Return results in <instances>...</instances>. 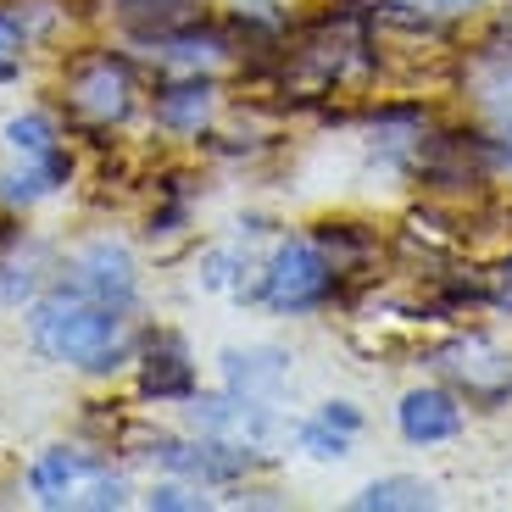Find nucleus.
<instances>
[{"instance_id": "nucleus-1", "label": "nucleus", "mask_w": 512, "mask_h": 512, "mask_svg": "<svg viewBox=\"0 0 512 512\" xmlns=\"http://www.w3.org/2000/svg\"><path fill=\"white\" fill-rule=\"evenodd\" d=\"M28 334L51 362H67L78 373H112L134 357V329H128L123 307H106L73 284L39 295L28 312Z\"/></svg>"}, {"instance_id": "nucleus-2", "label": "nucleus", "mask_w": 512, "mask_h": 512, "mask_svg": "<svg viewBox=\"0 0 512 512\" xmlns=\"http://www.w3.org/2000/svg\"><path fill=\"white\" fill-rule=\"evenodd\" d=\"M62 106L90 134L123 128L134 117V106H140V67L123 51H112V45H84L62 67Z\"/></svg>"}, {"instance_id": "nucleus-3", "label": "nucleus", "mask_w": 512, "mask_h": 512, "mask_svg": "<svg viewBox=\"0 0 512 512\" xmlns=\"http://www.w3.org/2000/svg\"><path fill=\"white\" fill-rule=\"evenodd\" d=\"M334 290H340V273H334V262L323 256L318 240H284L279 251L268 256L262 279H256L262 307L284 312V318H301V312L329 307Z\"/></svg>"}, {"instance_id": "nucleus-4", "label": "nucleus", "mask_w": 512, "mask_h": 512, "mask_svg": "<svg viewBox=\"0 0 512 512\" xmlns=\"http://www.w3.org/2000/svg\"><path fill=\"white\" fill-rule=\"evenodd\" d=\"M435 368L457 384L468 401H485V407H501L512 401V351L485 340V334H457L451 346L435 351Z\"/></svg>"}, {"instance_id": "nucleus-5", "label": "nucleus", "mask_w": 512, "mask_h": 512, "mask_svg": "<svg viewBox=\"0 0 512 512\" xmlns=\"http://www.w3.org/2000/svg\"><path fill=\"white\" fill-rule=\"evenodd\" d=\"M156 462L167 474L195 479V485H234L256 468V451L251 446H234V440L218 435H201V440H156Z\"/></svg>"}, {"instance_id": "nucleus-6", "label": "nucleus", "mask_w": 512, "mask_h": 512, "mask_svg": "<svg viewBox=\"0 0 512 512\" xmlns=\"http://www.w3.org/2000/svg\"><path fill=\"white\" fill-rule=\"evenodd\" d=\"M73 290L95 295L106 307H134V295H140V273H134V256H128L123 240H90L84 251L67 262V279Z\"/></svg>"}, {"instance_id": "nucleus-7", "label": "nucleus", "mask_w": 512, "mask_h": 512, "mask_svg": "<svg viewBox=\"0 0 512 512\" xmlns=\"http://www.w3.org/2000/svg\"><path fill=\"white\" fill-rule=\"evenodd\" d=\"M151 117L162 134H173V140H201L206 128H212V117H218V84H212V73H173L156 84L151 95Z\"/></svg>"}, {"instance_id": "nucleus-8", "label": "nucleus", "mask_w": 512, "mask_h": 512, "mask_svg": "<svg viewBox=\"0 0 512 512\" xmlns=\"http://www.w3.org/2000/svg\"><path fill=\"white\" fill-rule=\"evenodd\" d=\"M140 396L145 401H190L195 396V362L173 329H156L140 351Z\"/></svg>"}, {"instance_id": "nucleus-9", "label": "nucleus", "mask_w": 512, "mask_h": 512, "mask_svg": "<svg viewBox=\"0 0 512 512\" xmlns=\"http://www.w3.org/2000/svg\"><path fill=\"white\" fill-rule=\"evenodd\" d=\"M396 429H401V440H412V446H440V440H457L462 435V401L451 396V390H440V384H418V390H407V396H401Z\"/></svg>"}, {"instance_id": "nucleus-10", "label": "nucleus", "mask_w": 512, "mask_h": 512, "mask_svg": "<svg viewBox=\"0 0 512 512\" xmlns=\"http://www.w3.org/2000/svg\"><path fill=\"white\" fill-rule=\"evenodd\" d=\"M90 474H95V462L84 451L51 446V451H39L34 468H28V490H34L39 507H73V496L84 490Z\"/></svg>"}, {"instance_id": "nucleus-11", "label": "nucleus", "mask_w": 512, "mask_h": 512, "mask_svg": "<svg viewBox=\"0 0 512 512\" xmlns=\"http://www.w3.org/2000/svg\"><path fill=\"white\" fill-rule=\"evenodd\" d=\"M106 12H112L128 34H140V39H151V45H156V39L201 23L206 0H106Z\"/></svg>"}, {"instance_id": "nucleus-12", "label": "nucleus", "mask_w": 512, "mask_h": 512, "mask_svg": "<svg viewBox=\"0 0 512 512\" xmlns=\"http://www.w3.org/2000/svg\"><path fill=\"white\" fill-rule=\"evenodd\" d=\"M67 179H73V156L67 151L23 156V167L0 173V206H39V201H51Z\"/></svg>"}, {"instance_id": "nucleus-13", "label": "nucleus", "mask_w": 512, "mask_h": 512, "mask_svg": "<svg viewBox=\"0 0 512 512\" xmlns=\"http://www.w3.org/2000/svg\"><path fill=\"white\" fill-rule=\"evenodd\" d=\"M223 379H229V390H240V396H273L284 379H290V351L279 346H245V351H223Z\"/></svg>"}, {"instance_id": "nucleus-14", "label": "nucleus", "mask_w": 512, "mask_h": 512, "mask_svg": "<svg viewBox=\"0 0 512 512\" xmlns=\"http://www.w3.org/2000/svg\"><path fill=\"white\" fill-rule=\"evenodd\" d=\"M435 501H440L435 479L384 474V479H373V485H362L357 496H351V507L357 512H423V507H435Z\"/></svg>"}, {"instance_id": "nucleus-15", "label": "nucleus", "mask_w": 512, "mask_h": 512, "mask_svg": "<svg viewBox=\"0 0 512 512\" xmlns=\"http://www.w3.org/2000/svg\"><path fill=\"white\" fill-rule=\"evenodd\" d=\"M368 6L396 28H440V23H451V17L479 12L485 0H368Z\"/></svg>"}, {"instance_id": "nucleus-16", "label": "nucleus", "mask_w": 512, "mask_h": 512, "mask_svg": "<svg viewBox=\"0 0 512 512\" xmlns=\"http://www.w3.org/2000/svg\"><path fill=\"white\" fill-rule=\"evenodd\" d=\"M312 240L323 245V256L334 262V273H340V279H346V273H362V262L379 251V240H373L368 229H357V223H323Z\"/></svg>"}, {"instance_id": "nucleus-17", "label": "nucleus", "mask_w": 512, "mask_h": 512, "mask_svg": "<svg viewBox=\"0 0 512 512\" xmlns=\"http://www.w3.org/2000/svg\"><path fill=\"white\" fill-rule=\"evenodd\" d=\"M6 145L17 156H51V151H62V128H56L51 112H23L6 123Z\"/></svg>"}, {"instance_id": "nucleus-18", "label": "nucleus", "mask_w": 512, "mask_h": 512, "mask_svg": "<svg viewBox=\"0 0 512 512\" xmlns=\"http://www.w3.org/2000/svg\"><path fill=\"white\" fill-rule=\"evenodd\" d=\"M351 440L357 435H346V429H334V423H323V418H312V423H301V446L312 451L318 462H334V457H346L351 451Z\"/></svg>"}, {"instance_id": "nucleus-19", "label": "nucleus", "mask_w": 512, "mask_h": 512, "mask_svg": "<svg viewBox=\"0 0 512 512\" xmlns=\"http://www.w3.org/2000/svg\"><path fill=\"white\" fill-rule=\"evenodd\" d=\"M28 56V28L17 12H0V78H17Z\"/></svg>"}, {"instance_id": "nucleus-20", "label": "nucleus", "mask_w": 512, "mask_h": 512, "mask_svg": "<svg viewBox=\"0 0 512 512\" xmlns=\"http://www.w3.org/2000/svg\"><path fill=\"white\" fill-rule=\"evenodd\" d=\"M485 295H490V307L512 312V251L501 256V262H496L490 273H485Z\"/></svg>"}, {"instance_id": "nucleus-21", "label": "nucleus", "mask_w": 512, "mask_h": 512, "mask_svg": "<svg viewBox=\"0 0 512 512\" xmlns=\"http://www.w3.org/2000/svg\"><path fill=\"white\" fill-rule=\"evenodd\" d=\"M145 501H151V507H190V512H201V507H206V496H195L190 485H156Z\"/></svg>"}, {"instance_id": "nucleus-22", "label": "nucleus", "mask_w": 512, "mask_h": 512, "mask_svg": "<svg viewBox=\"0 0 512 512\" xmlns=\"http://www.w3.org/2000/svg\"><path fill=\"white\" fill-rule=\"evenodd\" d=\"M490 156H496V167H501V173H512V123L501 128L496 140H490Z\"/></svg>"}, {"instance_id": "nucleus-23", "label": "nucleus", "mask_w": 512, "mask_h": 512, "mask_svg": "<svg viewBox=\"0 0 512 512\" xmlns=\"http://www.w3.org/2000/svg\"><path fill=\"white\" fill-rule=\"evenodd\" d=\"M0 295H6V262H0Z\"/></svg>"}]
</instances>
